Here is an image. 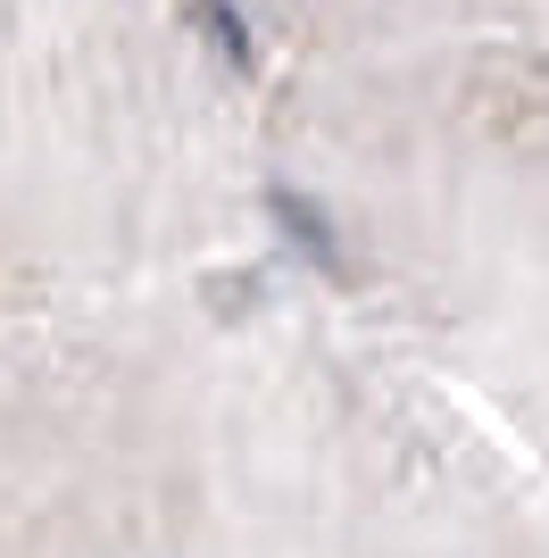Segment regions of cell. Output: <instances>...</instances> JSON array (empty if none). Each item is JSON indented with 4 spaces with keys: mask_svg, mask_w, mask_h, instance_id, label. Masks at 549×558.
Masks as SVG:
<instances>
[{
    "mask_svg": "<svg viewBox=\"0 0 549 558\" xmlns=\"http://www.w3.org/2000/svg\"><path fill=\"white\" fill-rule=\"evenodd\" d=\"M200 17H208V34H217V50H225L233 68H251V34H242V17H233L225 0H200Z\"/></svg>",
    "mask_w": 549,
    "mask_h": 558,
    "instance_id": "2",
    "label": "cell"
},
{
    "mask_svg": "<svg viewBox=\"0 0 549 558\" xmlns=\"http://www.w3.org/2000/svg\"><path fill=\"white\" fill-rule=\"evenodd\" d=\"M267 209L283 217V226H292V233H300V251L317 258L325 276H342V251H333V226H325V209H317V201H308V192H274Z\"/></svg>",
    "mask_w": 549,
    "mask_h": 558,
    "instance_id": "1",
    "label": "cell"
}]
</instances>
